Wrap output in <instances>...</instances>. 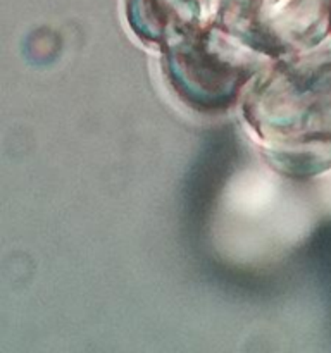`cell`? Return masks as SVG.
<instances>
[{"instance_id": "cell-1", "label": "cell", "mask_w": 331, "mask_h": 353, "mask_svg": "<svg viewBox=\"0 0 331 353\" xmlns=\"http://www.w3.org/2000/svg\"><path fill=\"white\" fill-rule=\"evenodd\" d=\"M262 154L285 176L331 168V50L276 59L243 100Z\"/></svg>"}, {"instance_id": "cell-3", "label": "cell", "mask_w": 331, "mask_h": 353, "mask_svg": "<svg viewBox=\"0 0 331 353\" xmlns=\"http://www.w3.org/2000/svg\"><path fill=\"white\" fill-rule=\"evenodd\" d=\"M223 0H128V21L140 40L164 48L217 21Z\"/></svg>"}, {"instance_id": "cell-2", "label": "cell", "mask_w": 331, "mask_h": 353, "mask_svg": "<svg viewBox=\"0 0 331 353\" xmlns=\"http://www.w3.org/2000/svg\"><path fill=\"white\" fill-rule=\"evenodd\" d=\"M162 52L179 99L207 112L230 109L268 59L216 23L176 38Z\"/></svg>"}]
</instances>
